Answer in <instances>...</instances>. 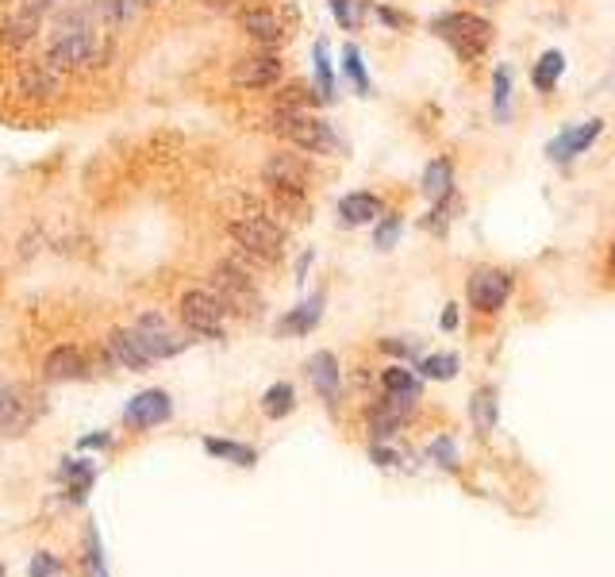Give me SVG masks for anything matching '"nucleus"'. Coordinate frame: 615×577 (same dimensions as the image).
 Instances as JSON below:
<instances>
[{
    "mask_svg": "<svg viewBox=\"0 0 615 577\" xmlns=\"http://www.w3.org/2000/svg\"><path fill=\"white\" fill-rule=\"evenodd\" d=\"M104 51L97 43V27L89 24V16L74 8V12H62L58 27H54V39H50V51L43 62H50L58 74H77V70H89L97 66Z\"/></svg>",
    "mask_w": 615,
    "mask_h": 577,
    "instance_id": "1",
    "label": "nucleus"
},
{
    "mask_svg": "<svg viewBox=\"0 0 615 577\" xmlns=\"http://www.w3.org/2000/svg\"><path fill=\"white\" fill-rule=\"evenodd\" d=\"M227 239L235 243V251L243 254V258L258 262V266H277L285 258V247H289L285 227L270 220L266 212H250V216L231 220L227 224Z\"/></svg>",
    "mask_w": 615,
    "mask_h": 577,
    "instance_id": "2",
    "label": "nucleus"
},
{
    "mask_svg": "<svg viewBox=\"0 0 615 577\" xmlns=\"http://www.w3.org/2000/svg\"><path fill=\"white\" fill-rule=\"evenodd\" d=\"M270 135H277L281 143H289L293 151L304 154H343V139L335 135V127L320 120L316 112H273L270 116Z\"/></svg>",
    "mask_w": 615,
    "mask_h": 577,
    "instance_id": "3",
    "label": "nucleus"
},
{
    "mask_svg": "<svg viewBox=\"0 0 615 577\" xmlns=\"http://www.w3.org/2000/svg\"><path fill=\"white\" fill-rule=\"evenodd\" d=\"M431 35L443 39L446 47L458 54L462 62H477V58L492 47V39H496V31H492V24L485 16L462 12V8L435 16V20H431Z\"/></svg>",
    "mask_w": 615,
    "mask_h": 577,
    "instance_id": "4",
    "label": "nucleus"
},
{
    "mask_svg": "<svg viewBox=\"0 0 615 577\" xmlns=\"http://www.w3.org/2000/svg\"><path fill=\"white\" fill-rule=\"evenodd\" d=\"M212 293L227 304V312L235 316H254L262 308V293H258V281L250 277L239 258H223L212 270Z\"/></svg>",
    "mask_w": 615,
    "mask_h": 577,
    "instance_id": "5",
    "label": "nucleus"
},
{
    "mask_svg": "<svg viewBox=\"0 0 615 577\" xmlns=\"http://www.w3.org/2000/svg\"><path fill=\"white\" fill-rule=\"evenodd\" d=\"M177 316L189 335H200V339H223L227 335V304L212 293V289H189L181 293L177 301Z\"/></svg>",
    "mask_w": 615,
    "mask_h": 577,
    "instance_id": "6",
    "label": "nucleus"
},
{
    "mask_svg": "<svg viewBox=\"0 0 615 577\" xmlns=\"http://www.w3.org/2000/svg\"><path fill=\"white\" fill-rule=\"evenodd\" d=\"M466 297L473 304V312L496 316L508 304V297H512V274L500 270V266H477L466 281Z\"/></svg>",
    "mask_w": 615,
    "mask_h": 577,
    "instance_id": "7",
    "label": "nucleus"
},
{
    "mask_svg": "<svg viewBox=\"0 0 615 577\" xmlns=\"http://www.w3.org/2000/svg\"><path fill=\"white\" fill-rule=\"evenodd\" d=\"M285 77V62L277 51H258V54H246L231 66V85L235 89H246V93H262V89H273L281 85Z\"/></svg>",
    "mask_w": 615,
    "mask_h": 577,
    "instance_id": "8",
    "label": "nucleus"
},
{
    "mask_svg": "<svg viewBox=\"0 0 615 577\" xmlns=\"http://www.w3.org/2000/svg\"><path fill=\"white\" fill-rule=\"evenodd\" d=\"M135 335H139V343L147 347V354L154 362L189 351V339H185L181 331H173V327L166 324V316H158V312H143V316L135 320Z\"/></svg>",
    "mask_w": 615,
    "mask_h": 577,
    "instance_id": "9",
    "label": "nucleus"
},
{
    "mask_svg": "<svg viewBox=\"0 0 615 577\" xmlns=\"http://www.w3.org/2000/svg\"><path fill=\"white\" fill-rule=\"evenodd\" d=\"M262 181H266V189H296V193H308L312 166H308L304 154H296L293 147H289V151H277L266 158Z\"/></svg>",
    "mask_w": 615,
    "mask_h": 577,
    "instance_id": "10",
    "label": "nucleus"
},
{
    "mask_svg": "<svg viewBox=\"0 0 615 577\" xmlns=\"http://www.w3.org/2000/svg\"><path fill=\"white\" fill-rule=\"evenodd\" d=\"M35 416H39V408L31 404V393L0 377V435H8V439L24 435L27 427L35 424Z\"/></svg>",
    "mask_w": 615,
    "mask_h": 577,
    "instance_id": "11",
    "label": "nucleus"
},
{
    "mask_svg": "<svg viewBox=\"0 0 615 577\" xmlns=\"http://www.w3.org/2000/svg\"><path fill=\"white\" fill-rule=\"evenodd\" d=\"M604 135V120H585V124H573L566 131H558L550 143H546V158L558 162V166H569L577 162L585 151H592V143Z\"/></svg>",
    "mask_w": 615,
    "mask_h": 577,
    "instance_id": "12",
    "label": "nucleus"
},
{
    "mask_svg": "<svg viewBox=\"0 0 615 577\" xmlns=\"http://www.w3.org/2000/svg\"><path fill=\"white\" fill-rule=\"evenodd\" d=\"M173 416V401L166 389H143L135 393L127 408H123V424L135 427V431H150V427L166 424Z\"/></svg>",
    "mask_w": 615,
    "mask_h": 577,
    "instance_id": "13",
    "label": "nucleus"
},
{
    "mask_svg": "<svg viewBox=\"0 0 615 577\" xmlns=\"http://www.w3.org/2000/svg\"><path fill=\"white\" fill-rule=\"evenodd\" d=\"M239 27H243L254 43H262L266 51L281 47L285 35H289L285 20L277 16V8H270V4H250V8H243V12H239Z\"/></svg>",
    "mask_w": 615,
    "mask_h": 577,
    "instance_id": "14",
    "label": "nucleus"
},
{
    "mask_svg": "<svg viewBox=\"0 0 615 577\" xmlns=\"http://www.w3.org/2000/svg\"><path fill=\"white\" fill-rule=\"evenodd\" d=\"M308 381H312L316 397L335 412V408H339V397H343V370H339V358L331 351H316L308 358Z\"/></svg>",
    "mask_w": 615,
    "mask_h": 577,
    "instance_id": "15",
    "label": "nucleus"
},
{
    "mask_svg": "<svg viewBox=\"0 0 615 577\" xmlns=\"http://www.w3.org/2000/svg\"><path fill=\"white\" fill-rule=\"evenodd\" d=\"M104 347L112 354V362H120L123 370H131V374H143V370L154 366V358H150L147 347L139 343L135 327H112L108 339H104Z\"/></svg>",
    "mask_w": 615,
    "mask_h": 577,
    "instance_id": "16",
    "label": "nucleus"
},
{
    "mask_svg": "<svg viewBox=\"0 0 615 577\" xmlns=\"http://www.w3.org/2000/svg\"><path fill=\"white\" fill-rule=\"evenodd\" d=\"M85 374H89V358L77 343H58L43 358V377L47 381H81Z\"/></svg>",
    "mask_w": 615,
    "mask_h": 577,
    "instance_id": "17",
    "label": "nucleus"
},
{
    "mask_svg": "<svg viewBox=\"0 0 615 577\" xmlns=\"http://www.w3.org/2000/svg\"><path fill=\"white\" fill-rule=\"evenodd\" d=\"M58 89H62V74L43 58L27 62L20 70V93H27L31 101H50V97H58Z\"/></svg>",
    "mask_w": 615,
    "mask_h": 577,
    "instance_id": "18",
    "label": "nucleus"
},
{
    "mask_svg": "<svg viewBox=\"0 0 615 577\" xmlns=\"http://www.w3.org/2000/svg\"><path fill=\"white\" fill-rule=\"evenodd\" d=\"M39 27H43V12L20 4V12H12V16L0 24V43H4L8 51H24L27 43L39 35Z\"/></svg>",
    "mask_w": 615,
    "mask_h": 577,
    "instance_id": "19",
    "label": "nucleus"
},
{
    "mask_svg": "<svg viewBox=\"0 0 615 577\" xmlns=\"http://www.w3.org/2000/svg\"><path fill=\"white\" fill-rule=\"evenodd\" d=\"M381 212H385L381 197H377V193H366V189H358V193H346L343 201H339V224L343 227L377 224Z\"/></svg>",
    "mask_w": 615,
    "mask_h": 577,
    "instance_id": "20",
    "label": "nucleus"
},
{
    "mask_svg": "<svg viewBox=\"0 0 615 577\" xmlns=\"http://www.w3.org/2000/svg\"><path fill=\"white\" fill-rule=\"evenodd\" d=\"M419 193L427 197L431 204L446 201L450 193H454V162L439 154V158H431L427 166H423V177H419Z\"/></svg>",
    "mask_w": 615,
    "mask_h": 577,
    "instance_id": "21",
    "label": "nucleus"
},
{
    "mask_svg": "<svg viewBox=\"0 0 615 577\" xmlns=\"http://www.w3.org/2000/svg\"><path fill=\"white\" fill-rule=\"evenodd\" d=\"M323 301H327L323 293H312L308 301H300L293 312L277 324V335L289 339V335H308V331H316V324H320V316H323Z\"/></svg>",
    "mask_w": 615,
    "mask_h": 577,
    "instance_id": "22",
    "label": "nucleus"
},
{
    "mask_svg": "<svg viewBox=\"0 0 615 577\" xmlns=\"http://www.w3.org/2000/svg\"><path fill=\"white\" fill-rule=\"evenodd\" d=\"M316 104H323V101L312 85H304V81H289V85L277 89V97H273V112H312Z\"/></svg>",
    "mask_w": 615,
    "mask_h": 577,
    "instance_id": "23",
    "label": "nucleus"
},
{
    "mask_svg": "<svg viewBox=\"0 0 615 577\" xmlns=\"http://www.w3.org/2000/svg\"><path fill=\"white\" fill-rule=\"evenodd\" d=\"M381 385H385V397H396V401H404V404H416L419 393H423L419 377L412 374L408 366H389V370L381 374Z\"/></svg>",
    "mask_w": 615,
    "mask_h": 577,
    "instance_id": "24",
    "label": "nucleus"
},
{
    "mask_svg": "<svg viewBox=\"0 0 615 577\" xmlns=\"http://www.w3.org/2000/svg\"><path fill=\"white\" fill-rule=\"evenodd\" d=\"M562 74H566V54L546 51L539 62H535V70H531V85L546 97V93H554V85L562 81Z\"/></svg>",
    "mask_w": 615,
    "mask_h": 577,
    "instance_id": "25",
    "label": "nucleus"
},
{
    "mask_svg": "<svg viewBox=\"0 0 615 577\" xmlns=\"http://www.w3.org/2000/svg\"><path fill=\"white\" fill-rule=\"evenodd\" d=\"M492 116L500 124L512 120V66H496L492 70Z\"/></svg>",
    "mask_w": 615,
    "mask_h": 577,
    "instance_id": "26",
    "label": "nucleus"
},
{
    "mask_svg": "<svg viewBox=\"0 0 615 577\" xmlns=\"http://www.w3.org/2000/svg\"><path fill=\"white\" fill-rule=\"evenodd\" d=\"M312 62H316V93H320L323 104L335 101V70H331V51H327V43L316 39V47H312Z\"/></svg>",
    "mask_w": 615,
    "mask_h": 577,
    "instance_id": "27",
    "label": "nucleus"
},
{
    "mask_svg": "<svg viewBox=\"0 0 615 577\" xmlns=\"http://www.w3.org/2000/svg\"><path fill=\"white\" fill-rule=\"evenodd\" d=\"M296 408V389L289 381H277L266 389V397H262V412L270 416V420H285L289 412Z\"/></svg>",
    "mask_w": 615,
    "mask_h": 577,
    "instance_id": "28",
    "label": "nucleus"
},
{
    "mask_svg": "<svg viewBox=\"0 0 615 577\" xmlns=\"http://www.w3.org/2000/svg\"><path fill=\"white\" fill-rule=\"evenodd\" d=\"M469 416H473V427L481 435H489L496 427V389H477L473 401H469Z\"/></svg>",
    "mask_w": 615,
    "mask_h": 577,
    "instance_id": "29",
    "label": "nucleus"
},
{
    "mask_svg": "<svg viewBox=\"0 0 615 577\" xmlns=\"http://www.w3.org/2000/svg\"><path fill=\"white\" fill-rule=\"evenodd\" d=\"M204 451L216 454V458H227V462H235V466H243V470H250V466L258 462V451H254V447H246V443H227V439H204Z\"/></svg>",
    "mask_w": 615,
    "mask_h": 577,
    "instance_id": "30",
    "label": "nucleus"
},
{
    "mask_svg": "<svg viewBox=\"0 0 615 577\" xmlns=\"http://www.w3.org/2000/svg\"><path fill=\"white\" fill-rule=\"evenodd\" d=\"M400 231H404V216L400 212H381L377 227H373V247L377 251H393L400 243Z\"/></svg>",
    "mask_w": 615,
    "mask_h": 577,
    "instance_id": "31",
    "label": "nucleus"
},
{
    "mask_svg": "<svg viewBox=\"0 0 615 577\" xmlns=\"http://www.w3.org/2000/svg\"><path fill=\"white\" fill-rule=\"evenodd\" d=\"M343 70H346V77L354 81V89H358L362 97H369V93H373V81H369V74H366V62H362V51H358L354 43H346V51H343Z\"/></svg>",
    "mask_w": 615,
    "mask_h": 577,
    "instance_id": "32",
    "label": "nucleus"
},
{
    "mask_svg": "<svg viewBox=\"0 0 615 577\" xmlns=\"http://www.w3.org/2000/svg\"><path fill=\"white\" fill-rule=\"evenodd\" d=\"M327 8H331V16L339 20L343 31H358L362 20H366V0H327Z\"/></svg>",
    "mask_w": 615,
    "mask_h": 577,
    "instance_id": "33",
    "label": "nucleus"
},
{
    "mask_svg": "<svg viewBox=\"0 0 615 577\" xmlns=\"http://www.w3.org/2000/svg\"><path fill=\"white\" fill-rule=\"evenodd\" d=\"M419 374L431 377V381H450L458 374V354H427V358H419Z\"/></svg>",
    "mask_w": 615,
    "mask_h": 577,
    "instance_id": "34",
    "label": "nucleus"
},
{
    "mask_svg": "<svg viewBox=\"0 0 615 577\" xmlns=\"http://www.w3.org/2000/svg\"><path fill=\"white\" fill-rule=\"evenodd\" d=\"M462 208V201L450 193L446 201H439V204H431V212L423 216V227L427 231H435V235H446V227H450V220H454V212Z\"/></svg>",
    "mask_w": 615,
    "mask_h": 577,
    "instance_id": "35",
    "label": "nucleus"
},
{
    "mask_svg": "<svg viewBox=\"0 0 615 577\" xmlns=\"http://www.w3.org/2000/svg\"><path fill=\"white\" fill-rule=\"evenodd\" d=\"M85 570L89 577H108V562H104V547H100L97 527H85Z\"/></svg>",
    "mask_w": 615,
    "mask_h": 577,
    "instance_id": "36",
    "label": "nucleus"
},
{
    "mask_svg": "<svg viewBox=\"0 0 615 577\" xmlns=\"http://www.w3.org/2000/svg\"><path fill=\"white\" fill-rule=\"evenodd\" d=\"M62 477H74L70 501H81V497L89 493V485H93V462H66V466H62Z\"/></svg>",
    "mask_w": 615,
    "mask_h": 577,
    "instance_id": "37",
    "label": "nucleus"
},
{
    "mask_svg": "<svg viewBox=\"0 0 615 577\" xmlns=\"http://www.w3.org/2000/svg\"><path fill=\"white\" fill-rule=\"evenodd\" d=\"M427 454H431V462H439L443 470H458V447H454L446 435H439V439L427 447Z\"/></svg>",
    "mask_w": 615,
    "mask_h": 577,
    "instance_id": "38",
    "label": "nucleus"
},
{
    "mask_svg": "<svg viewBox=\"0 0 615 577\" xmlns=\"http://www.w3.org/2000/svg\"><path fill=\"white\" fill-rule=\"evenodd\" d=\"M50 574H58V558H50V554H35L31 558V577H50Z\"/></svg>",
    "mask_w": 615,
    "mask_h": 577,
    "instance_id": "39",
    "label": "nucleus"
},
{
    "mask_svg": "<svg viewBox=\"0 0 615 577\" xmlns=\"http://www.w3.org/2000/svg\"><path fill=\"white\" fill-rule=\"evenodd\" d=\"M373 12H377V20H381V24L396 27V31H400V27H408V20H404V16L396 12V8H385V4H373Z\"/></svg>",
    "mask_w": 615,
    "mask_h": 577,
    "instance_id": "40",
    "label": "nucleus"
},
{
    "mask_svg": "<svg viewBox=\"0 0 615 577\" xmlns=\"http://www.w3.org/2000/svg\"><path fill=\"white\" fill-rule=\"evenodd\" d=\"M381 351H389V354H400V358H408V354L416 351L412 343H400V339H381Z\"/></svg>",
    "mask_w": 615,
    "mask_h": 577,
    "instance_id": "41",
    "label": "nucleus"
},
{
    "mask_svg": "<svg viewBox=\"0 0 615 577\" xmlns=\"http://www.w3.org/2000/svg\"><path fill=\"white\" fill-rule=\"evenodd\" d=\"M108 443H112V435H108V431H97V435H85L77 447H81V451H89V447H108Z\"/></svg>",
    "mask_w": 615,
    "mask_h": 577,
    "instance_id": "42",
    "label": "nucleus"
},
{
    "mask_svg": "<svg viewBox=\"0 0 615 577\" xmlns=\"http://www.w3.org/2000/svg\"><path fill=\"white\" fill-rule=\"evenodd\" d=\"M369 454L377 458V466H393V462H396V454H393V451H385L381 443H373V447H369Z\"/></svg>",
    "mask_w": 615,
    "mask_h": 577,
    "instance_id": "43",
    "label": "nucleus"
},
{
    "mask_svg": "<svg viewBox=\"0 0 615 577\" xmlns=\"http://www.w3.org/2000/svg\"><path fill=\"white\" fill-rule=\"evenodd\" d=\"M439 324H443V331H454V327H458V304H446V312H443Z\"/></svg>",
    "mask_w": 615,
    "mask_h": 577,
    "instance_id": "44",
    "label": "nucleus"
},
{
    "mask_svg": "<svg viewBox=\"0 0 615 577\" xmlns=\"http://www.w3.org/2000/svg\"><path fill=\"white\" fill-rule=\"evenodd\" d=\"M308 266H312V251H304V258H300V266H296V281H304Z\"/></svg>",
    "mask_w": 615,
    "mask_h": 577,
    "instance_id": "45",
    "label": "nucleus"
},
{
    "mask_svg": "<svg viewBox=\"0 0 615 577\" xmlns=\"http://www.w3.org/2000/svg\"><path fill=\"white\" fill-rule=\"evenodd\" d=\"M200 4H208V8H227L231 0H200Z\"/></svg>",
    "mask_w": 615,
    "mask_h": 577,
    "instance_id": "46",
    "label": "nucleus"
},
{
    "mask_svg": "<svg viewBox=\"0 0 615 577\" xmlns=\"http://www.w3.org/2000/svg\"><path fill=\"white\" fill-rule=\"evenodd\" d=\"M154 4H162V0H135V8H154Z\"/></svg>",
    "mask_w": 615,
    "mask_h": 577,
    "instance_id": "47",
    "label": "nucleus"
},
{
    "mask_svg": "<svg viewBox=\"0 0 615 577\" xmlns=\"http://www.w3.org/2000/svg\"><path fill=\"white\" fill-rule=\"evenodd\" d=\"M612 266H615V239H612Z\"/></svg>",
    "mask_w": 615,
    "mask_h": 577,
    "instance_id": "48",
    "label": "nucleus"
},
{
    "mask_svg": "<svg viewBox=\"0 0 615 577\" xmlns=\"http://www.w3.org/2000/svg\"><path fill=\"white\" fill-rule=\"evenodd\" d=\"M485 4H500V0H485Z\"/></svg>",
    "mask_w": 615,
    "mask_h": 577,
    "instance_id": "49",
    "label": "nucleus"
}]
</instances>
